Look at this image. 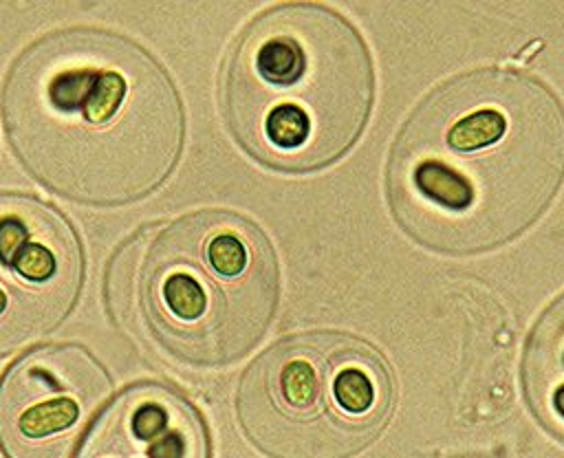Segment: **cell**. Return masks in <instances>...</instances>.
Segmentation results:
<instances>
[{"instance_id": "obj_1", "label": "cell", "mask_w": 564, "mask_h": 458, "mask_svg": "<svg viewBox=\"0 0 564 458\" xmlns=\"http://www.w3.org/2000/svg\"><path fill=\"white\" fill-rule=\"evenodd\" d=\"M564 183V106L511 66L460 70L410 110L388 152L386 198L416 244L494 251L529 231Z\"/></svg>"}, {"instance_id": "obj_7", "label": "cell", "mask_w": 564, "mask_h": 458, "mask_svg": "<svg viewBox=\"0 0 564 458\" xmlns=\"http://www.w3.org/2000/svg\"><path fill=\"white\" fill-rule=\"evenodd\" d=\"M110 390L108 370L79 344L26 352L0 379V451L4 458H70Z\"/></svg>"}, {"instance_id": "obj_9", "label": "cell", "mask_w": 564, "mask_h": 458, "mask_svg": "<svg viewBox=\"0 0 564 458\" xmlns=\"http://www.w3.org/2000/svg\"><path fill=\"white\" fill-rule=\"evenodd\" d=\"M522 390L540 427L564 443V293L531 328L522 355Z\"/></svg>"}, {"instance_id": "obj_10", "label": "cell", "mask_w": 564, "mask_h": 458, "mask_svg": "<svg viewBox=\"0 0 564 458\" xmlns=\"http://www.w3.org/2000/svg\"><path fill=\"white\" fill-rule=\"evenodd\" d=\"M447 458H502V456H494V454H480V451H471V454H456V456H447Z\"/></svg>"}, {"instance_id": "obj_5", "label": "cell", "mask_w": 564, "mask_h": 458, "mask_svg": "<svg viewBox=\"0 0 564 458\" xmlns=\"http://www.w3.org/2000/svg\"><path fill=\"white\" fill-rule=\"evenodd\" d=\"M394 379L379 348L341 330L278 339L242 372L236 416L269 458H352L388 427Z\"/></svg>"}, {"instance_id": "obj_3", "label": "cell", "mask_w": 564, "mask_h": 458, "mask_svg": "<svg viewBox=\"0 0 564 458\" xmlns=\"http://www.w3.org/2000/svg\"><path fill=\"white\" fill-rule=\"evenodd\" d=\"M375 84L370 48L341 11L278 2L242 26L225 57L223 117L262 167L313 174L361 139Z\"/></svg>"}, {"instance_id": "obj_8", "label": "cell", "mask_w": 564, "mask_h": 458, "mask_svg": "<svg viewBox=\"0 0 564 458\" xmlns=\"http://www.w3.org/2000/svg\"><path fill=\"white\" fill-rule=\"evenodd\" d=\"M203 414L178 390L143 381L99 416L77 458H209Z\"/></svg>"}, {"instance_id": "obj_4", "label": "cell", "mask_w": 564, "mask_h": 458, "mask_svg": "<svg viewBox=\"0 0 564 458\" xmlns=\"http://www.w3.org/2000/svg\"><path fill=\"white\" fill-rule=\"evenodd\" d=\"M134 299L148 337L192 368H225L271 328L280 266L269 236L231 209L156 227L139 249Z\"/></svg>"}, {"instance_id": "obj_6", "label": "cell", "mask_w": 564, "mask_h": 458, "mask_svg": "<svg viewBox=\"0 0 564 458\" xmlns=\"http://www.w3.org/2000/svg\"><path fill=\"white\" fill-rule=\"evenodd\" d=\"M84 282L70 220L29 194H0V357L57 330Z\"/></svg>"}, {"instance_id": "obj_2", "label": "cell", "mask_w": 564, "mask_h": 458, "mask_svg": "<svg viewBox=\"0 0 564 458\" xmlns=\"http://www.w3.org/2000/svg\"><path fill=\"white\" fill-rule=\"evenodd\" d=\"M2 119L22 167L90 207L150 196L185 143L183 101L165 66L132 37L99 26L31 42L4 79Z\"/></svg>"}]
</instances>
